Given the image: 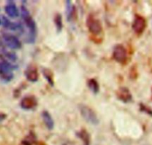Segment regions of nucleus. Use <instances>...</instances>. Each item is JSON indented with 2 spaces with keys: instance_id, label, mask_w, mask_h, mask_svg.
Returning a JSON list of instances; mask_svg holds the SVG:
<instances>
[{
  "instance_id": "11",
  "label": "nucleus",
  "mask_w": 152,
  "mask_h": 145,
  "mask_svg": "<svg viewBox=\"0 0 152 145\" xmlns=\"http://www.w3.org/2000/svg\"><path fill=\"white\" fill-rule=\"evenodd\" d=\"M25 76L27 80L31 82H36L39 79V73L37 68L34 64H30L25 70Z\"/></svg>"
},
{
  "instance_id": "9",
  "label": "nucleus",
  "mask_w": 152,
  "mask_h": 145,
  "mask_svg": "<svg viewBox=\"0 0 152 145\" xmlns=\"http://www.w3.org/2000/svg\"><path fill=\"white\" fill-rule=\"evenodd\" d=\"M146 28V20L142 16L137 14L132 23V29L137 35H141Z\"/></svg>"
},
{
  "instance_id": "18",
  "label": "nucleus",
  "mask_w": 152,
  "mask_h": 145,
  "mask_svg": "<svg viewBox=\"0 0 152 145\" xmlns=\"http://www.w3.org/2000/svg\"><path fill=\"white\" fill-rule=\"evenodd\" d=\"M54 23H55V27L58 33H60L63 30L64 28V23H63V17L61 14H56L54 17Z\"/></svg>"
},
{
  "instance_id": "19",
  "label": "nucleus",
  "mask_w": 152,
  "mask_h": 145,
  "mask_svg": "<svg viewBox=\"0 0 152 145\" xmlns=\"http://www.w3.org/2000/svg\"><path fill=\"white\" fill-rule=\"evenodd\" d=\"M36 135L33 132H30L29 134L22 141V145H32L36 141Z\"/></svg>"
},
{
  "instance_id": "16",
  "label": "nucleus",
  "mask_w": 152,
  "mask_h": 145,
  "mask_svg": "<svg viewBox=\"0 0 152 145\" xmlns=\"http://www.w3.org/2000/svg\"><path fill=\"white\" fill-rule=\"evenodd\" d=\"M42 74H43V76L44 77L45 79H46V81H47V82L49 84V85L53 87L54 85H55L53 72L49 68H43V70H42Z\"/></svg>"
},
{
  "instance_id": "4",
  "label": "nucleus",
  "mask_w": 152,
  "mask_h": 145,
  "mask_svg": "<svg viewBox=\"0 0 152 145\" xmlns=\"http://www.w3.org/2000/svg\"><path fill=\"white\" fill-rule=\"evenodd\" d=\"M86 26L88 29L89 32L93 35V36H98L101 35L103 32V27H102V22L96 18L93 14H90L87 17L86 20Z\"/></svg>"
},
{
  "instance_id": "13",
  "label": "nucleus",
  "mask_w": 152,
  "mask_h": 145,
  "mask_svg": "<svg viewBox=\"0 0 152 145\" xmlns=\"http://www.w3.org/2000/svg\"><path fill=\"white\" fill-rule=\"evenodd\" d=\"M66 19L68 22L72 21L76 17L77 14L75 6L72 4V2L69 0L66 1Z\"/></svg>"
},
{
  "instance_id": "8",
  "label": "nucleus",
  "mask_w": 152,
  "mask_h": 145,
  "mask_svg": "<svg viewBox=\"0 0 152 145\" xmlns=\"http://www.w3.org/2000/svg\"><path fill=\"white\" fill-rule=\"evenodd\" d=\"M1 21H2V25L4 26V28L8 29V30L13 31V32H21V33H23L25 32L22 23L11 22L9 19H8L5 16H2Z\"/></svg>"
},
{
  "instance_id": "14",
  "label": "nucleus",
  "mask_w": 152,
  "mask_h": 145,
  "mask_svg": "<svg viewBox=\"0 0 152 145\" xmlns=\"http://www.w3.org/2000/svg\"><path fill=\"white\" fill-rule=\"evenodd\" d=\"M41 116L46 128L49 130H53L54 127H55V122H54V120L51 114L48 111L43 110L41 113Z\"/></svg>"
},
{
  "instance_id": "5",
  "label": "nucleus",
  "mask_w": 152,
  "mask_h": 145,
  "mask_svg": "<svg viewBox=\"0 0 152 145\" xmlns=\"http://www.w3.org/2000/svg\"><path fill=\"white\" fill-rule=\"evenodd\" d=\"M2 41L4 44L9 49L17 50L22 47V43L18 38L14 35L8 32H2Z\"/></svg>"
},
{
  "instance_id": "15",
  "label": "nucleus",
  "mask_w": 152,
  "mask_h": 145,
  "mask_svg": "<svg viewBox=\"0 0 152 145\" xmlns=\"http://www.w3.org/2000/svg\"><path fill=\"white\" fill-rule=\"evenodd\" d=\"M76 135L78 136L82 141L84 145H90V136L88 132L85 129H81L80 131L76 132Z\"/></svg>"
},
{
  "instance_id": "7",
  "label": "nucleus",
  "mask_w": 152,
  "mask_h": 145,
  "mask_svg": "<svg viewBox=\"0 0 152 145\" xmlns=\"http://www.w3.org/2000/svg\"><path fill=\"white\" fill-rule=\"evenodd\" d=\"M37 99L33 95L26 96L20 101V107L22 109L26 111L34 110L37 106Z\"/></svg>"
},
{
  "instance_id": "10",
  "label": "nucleus",
  "mask_w": 152,
  "mask_h": 145,
  "mask_svg": "<svg viewBox=\"0 0 152 145\" xmlns=\"http://www.w3.org/2000/svg\"><path fill=\"white\" fill-rule=\"evenodd\" d=\"M118 99L124 103H129L132 101L133 96L129 89L126 87H120L116 92Z\"/></svg>"
},
{
  "instance_id": "23",
  "label": "nucleus",
  "mask_w": 152,
  "mask_h": 145,
  "mask_svg": "<svg viewBox=\"0 0 152 145\" xmlns=\"http://www.w3.org/2000/svg\"><path fill=\"white\" fill-rule=\"evenodd\" d=\"M0 25H2V21H1V19H0Z\"/></svg>"
},
{
  "instance_id": "22",
  "label": "nucleus",
  "mask_w": 152,
  "mask_h": 145,
  "mask_svg": "<svg viewBox=\"0 0 152 145\" xmlns=\"http://www.w3.org/2000/svg\"><path fill=\"white\" fill-rule=\"evenodd\" d=\"M4 43H3V41H2V39H1V38H0V48H1V49H2V48H4Z\"/></svg>"
},
{
  "instance_id": "1",
  "label": "nucleus",
  "mask_w": 152,
  "mask_h": 145,
  "mask_svg": "<svg viewBox=\"0 0 152 145\" xmlns=\"http://www.w3.org/2000/svg\"><path fill=\"white\" fill-rule=\"evenodd\" d=\"M21 17L22 19L24 21L26 27L28 29V35L26 38V42L28 43H34L35 42V39L37 37V24L35 20L33 17L31 16L28 10L26 8L24 5L21 6Z\"/></svg>"
},
{
  "instance_id": "20",
  "label": "nucleus",
  "mask_w": 152,
  "mask_h": 145,
  "mask_svg": "<svg viewBox=\"0 0 152 145\" xmlns=\"http://www.w3.org/2000/svg\"><path fill=\"white\" fill-rule=\"evenodd\" d=\"M140 109H141V111H142V112H145L146 113H148V115H152V111L151 110V109H148V108H146V106H145L142 104L140 105Z\"/></svg>"
},
{
  "instance_id": "12",
  "label": "nucleus",
  "mask_w": 152,
  "mask_h": 145,
  "mask_svg": "<svg viewBox=\"0 0 152 145\" xmlns=\"http://www.w3.org/2000/svg\"><path fill=\"white\" fill-rule=\"evenodd\" d=\"M5 11L7 15L11 18H17L20 16V11L17 8L14 1H7V4L5 7Z\"/></svg>"
},
{
  "instance_id": "21",
  "label": "nucleus",
  "mask_w": 152,
  "mask_h": 145,
  "mask_svg": "<svg viewBox=\"0 0 152 145\" xmlns=\"http://www.w3.org/2000/svg\"><path fill=\"white\" fill-rule=\"evenodd\" d=\"M7 118V115L4 113H0V123L5 121Z\"/></svg>"
},
{
  "instance_id": "2",
  "label": "nucleus",
  "mask_w": 152,
  "mask_h": 145,
  "mask_svg": "<svg viewBox=\"0 0 152 145\" xmlns=\"http://www.w3.org/2000/svg\"><path fill=\"white\" fill-rule=\"evenodd\" d=\"M18 66L14 65L7 60L0 61V79L5 82H9L14 79L13 71L17 70Z\"/></svg>"
},
{
  "instance_id": "17",
  "label": "nucleus",
  "mask_w": 152,
  "mask_h": 145,
  "mask_svg": "<svg viewBox=\"0 0 152 145\" xmlns=\"http://www.w3.org/2000/svg\"><path fill=\"white\" fill-rule=\"evenodd\" d=\"M87 87L94 94H97L100 91V85L96 79H90L87 80Z\"/></svg>"
},
{
  "instance_id": "6",
  "label": "nucleus",
  "mask_w": 152,
  "mask_h": 145,
  "mask_svg": "<svg viewBox=\"0 0 152 145\" xmlns=\"http://www.w3.org/2000/svg\"><path fill=\"white\" fill-rule=\"evenodd\" d=\"M113 58L114 61L121 64H126L128 61V52L123 45L117 44L114 46L113 50Z\"/></svg>"
},
{
  "instance_id": "3",
  "label": "nucleus",
  "mask_w": 152,
  "mask_h": 145,
  "mask_svg": "<svg viewBox=\"0 0 152 145\" xmlns=\"http://www.w3.org/2000/svg\"><path fill=\"white\" fill-rule=\"evenodd\" d=\"M78 109H79V112L82 118L87 123L95 126L98 125L99 124L100 121H99L97 114L90 106L85 105V104H80L78 105Z\"/></svg>"
}]
</instances>
